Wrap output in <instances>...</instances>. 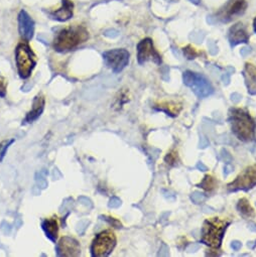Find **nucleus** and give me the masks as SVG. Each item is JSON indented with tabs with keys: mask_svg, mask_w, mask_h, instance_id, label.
I'll return each mask as SVG.
<instances>
[{
	"mask_svg": "<svg viewBox=\"0 0 256 257\" xmlns=\"http://www.w3.org/2000/svg\"><path fill=\"white\" fill-rule=\"evenodd\" d=\"M89 39V33L83 26H74L62 30L55 38L54 48L57 52L72 51Z\"/></svg>",
	"mask_w": 256,
	"mask_h": 257,
	"instance_id": "1",
	"label": "nucleus"
},
{
	"mask_svg": "<svg viewBox=\"0 0 256 257\" xmlns=\"http://www.w3.org/2000/svg\"><path fill=\"white\" fill-rule=\"evenodd\" d=\"M232 130L239 140L248 142L254 137L255 123L247 112L241 109H233L230 112Z\"/></svg>",
	"mask_w": 256,
	"mask_h": 257,
	"instance_id": "2",
	"label": "nucleus"
},
{
	"mask_svg": "<svg viewBox=\"0 0 256 257\" xmlns=\"http://www.w3.org/2000/svg\"><path fill=\"white\" fill-rule=\"evenodd\" d=\"M227 225L228 223H225L218 218L206 220L203 225L201 241L211 247L219 248Z\"/></svg>",
	"mask_w": 256,
	"mask_h": 257,
	"instance_id": "3",
	"label": "nucleus"
},
{
	"mask_svg": "<svg viewBox=\"0 0 256 257\" xmlns=\"http://www.w3.org/2000/svg\"><path fill=\"white\" fill-rule=\"evenodd\" d=\"M18 71L23 79H28L36 66V56L27 43H21L16 50Z\"/></svg>",
	"mask_w": 256,
	"mask_h": 257,
	"instance_id": "4",
	"label": "nucleus"
},
{
	"mask_svg": "<svg viewBox=\"0 0 256 257\" xmlns=\"http://www.w3.org/2000/svg\"><path fill=\"white\" fill-rule=\"evenodd\" d=\"M183 80L185 85L192 88L194 93L199 98H206L213 94L214 89L211 85V83L202 75L187 71L183 75Z\"/></svg>",
	"mask_w": 256,
	"mask_h": 257,
	"instance_id": "5",
	"label": "nucleus"
},
{
	"mask_svg": "<svg viewBox=\"0 0 256 257\" xmlns=\"http://www.w3.org/2000/svg\"><path fill=\"white\" fill-rule=\"evenodd\" d=\"M246 0H228V2L219 9L215 17L221 23H230L233 20L241 17L247 10Z\"/></svg>",
	"mask_w": 256,
	"mask_h": 257,
	"instance_id": "6",
	"label": "nucleus"
},
{
	"mask_svg": "<svg viewBox=\"0 0 256 257\" xmlns=\"http://www.w3.org/2000/svg\"><path fill=\"white\" fill-rule=\"evenodd\" d=\"M116 245V237L112 231H103L98 234L91 246V253L94 257L109 255Z\"/></svg>",
	"mask_w": 256,
	"mask_h": 257,
	"instance_id": "7",
	"label": "nucleus"
},
{
	"mask_svg": "<svg viewBox=\"0 0 256 257\" xmlns=\"http://www.w3.org/2000/svg\"><path fill=\"white\" fill-rule=\"evenodd\" d=\"M130 53L124 49H115L103 54L106 65L114 73H120L130 63Z\"/></svg>",
	"mask_w": 256,
	"mask_h": 257,
	"instance_id": "8",
	"label": "nucleus"
},
{
	"mask_svg": "<svg viewBox=\"0 0 256 257\" xmlns=\"http://www.w3.org/2000/svg\"><path fill=\"white\" fill-rule=\"evenodd\" d=\"M138 61L140 65L148 61H153L157 65L162 64V57L155 49L152 39H145L138 45Z\"/></svg>",
	"mask_w": 256,
	"mask_h": 257,
	"instance_id": "9",
	"label": "nucleus"
},
{
	"mask_svg": "<svg viewBox=\"0 0 256 257\" xmlns=\"http://www.w3.org/2000/svg\"><path fill=\"white\" fill-rule=\"evenodd\" d=\"M256 185V165L244 170L235 181L228 185L230 192H236L239 190H248Z\"/></svg>",
	"mask_w": 256,
	"mask_h": 257,
	"instance_id": "10",
	"label": "nucleus"
},
{
	"mask_svg": "<svg viewBox=\"0 0 256 257\" xmlns=\"http://www.w3.org/2000/svg\"><path fill=\"white\" fill-rule=\"evenodd\" d=\"M57 251L60 256H78L81 252V248L77 240L65 236L58 243Z\"/></svg>",
	"mask_w": 256,
	"mask_h": 257,
	"instance_id": "11",
	"label": "nucleus"
},
{
	"mask_svg": "<svg viewBox=\"0 0 256 257\" xmlns=\"http://www.w3.org/2000/svg\"><path fill=\"white\" fill-rule=\"evenodd\" d=\"M19 28L22 38L29 42L33 39L35 32V23L26 11H22L19 15Z\"/></svg>",
	"mask_w": 256,
	"mask_h": 257,
	"instance_id": "12",
	"label": "nucleus"
},
{
	"mask_svg": "<svg viewBox=\"0 0 256 257\" xmlns=\"http://www.w3.org/2000/svg\"><path fill=\"white\" fill-rule=\"evenodd\" d=\"M228 39L232 47L241 43H248L249 36L247 34L245 26L242 23H238L231 27L228 33Z\"/></svg>",
	"mask_w": 256,
	"mask_h": 257,
	"instance_id": "13",
	"label": "nucleus"
},
{
	"mask_svg": "<svg viewBox=\"0 0 256 257\" xmlns=\"http://www.w3.org/2000/svg\"><path fill=\"white\" fill-rule=\"evenodd\" d=\"M73 9L74 4L71 0H62V8L56 12L50 13V16L52 19L59 22H66L73 17Z\"/></svg>",
	"mask_w": 256,
	"mask_h": 257,
	"instance_id": "14",
	"label": "nucleus"
},
{
	"mask_svg": "<svg viewBox=\"0 0 256 257\" xmlns=\"http://www.w3.org/2000/svg\"><path fill=\"white\" fill-rule=\"evenodd\" d=\"M44 108H45V98L43 95H38L34 100L32 110L28 113L25 122L32 123L35 120H37L43 113Z\"/></svg>",
	"mask_w": 256,
	"mask_h": 257,
	"instance_id": "15",
	"label": "nucleus"
},
{
	"mask_svg": "<svg viewBox=\"0 0 256 257\" xmlns=\"http://www.w3.org/2000/svg\"><path fill=\"white\" fill-rule=\"evenodd\" d=\"M42 226H43V229L45 230L47 236L52 241H56V239L58 237V233H59V227H58L57 220L55 218L47 219L43 222Z\"/></svg>",
	"mask_w": 256,
	"mask_h": 257,
	"instance_id": "16",
	"label": "nucleus"
},
{
	"mask_svg": "<svg viewBox=\"0 0 256 257\" xmlns=\"http://www.w3.org/2000/svg\"><path fill=\"white\" fill-rule=\"evenodd\" d=\"M160 110L166 111L168 114L172 115V116H176L178 115V113L181 110V106L177 105L176 103H163L158 107Z\"/></svg>",
	"mask_w": 256,
	"mask_h": 257,
	"instance_id": "17",
	"label": "nucleus"
},
{
	"mask_svg": "<svg viewBox=\"0 0 256 257\" xmlns=\"http://www.w3.org/2000/svg\"><path fill=\"white\" fill-rule=\"evenodd\" d=\"M237 208L242 214H244L246 216H252L253 215V209L251 208V206L249 205V203L246 199H241L238 202Z\"/></svg>",
	"mask_w": 256,
	"mask_h": 257,
	"instance_id": "18",
	"label": "nucleus"
},
{
	"mask_svg": "<svg viewBox=\"0 0 256 257\" xmlns=\"http://www.w3.org/2000/svg\"><path fill=\"white\" fill-rule=\"evenodd\" d=\"M200 188H203L206 191H212L215 188V180L211 176H206L203 182L199 185Z\"/></svg>",
	"mask_w": 256,
	"mask_h": 257,
	"instance_id": "19",
	"label": "nucleus"
},
{
	"mask_svg": "<svg viewBox=\"0 0 256 257\" xmlns=\"http://www.w3.org/2000/svg\"><path fill=\"white\" fill-rule=\"evenodd\" d=\"M245 76H248L250 81H253L251 83H256V68L251 64H246L245 67ZM250 83V84H251Z\"/></svg>",
	"mask_w": 256,
	"mask_h": 257,
	"instance_id": "20",
	"label": "nucleus"
},
{
	"mask_svg": "<svg viewBox=\"0 0 256 257\" xmlns=\"http://www.w3.org/2000/svg\"><path fill=\"white\" fill-rule=\"evenodd\" d=\"M184 55L186 56L187 59L189 60H194L198 57V52L192 47V46H187L186 48H184Z\"/></svg>",
	"mask_w": 256,
	"mask_h": 257,
	"instance_id": "21",
	"label": "nucleus"
},
{
	"mask_svg": "<svg viewBox=\"0 0 256 257\" xmlns=\"http://www.w3.org/2000/svg\"><path fill=\"white\" fill-rule=\"evenodd\" d=\"M205 199H206V196L200 192H195L191 195V200L195 204H201L205 201Z\"/></svg>",
	"mask_w": 256,
	"mask_h": 257,
	"instance_id": "22",
	"label": "nucleus"
},
{
	"mask_svg": "<svg viewBox=\"0 0 256 257\" xmlns=\"http://www.w3.org/2000/svg\"><path fill=\"white\" fill-rule=\"evenodd\" d=\"M6 92H7V81L3 77H0V96L5 97Z\"/></svg>",
	"mask_w": 256,
	"mask_h": 257,
	"instance_id": "23",
	"label": "nucleus"
},
{
	"mask_svg": "<svg viewBox=\"0 0 256 257\" xmlns=\"http://www.w3.org/2000/svg\"><path fill=\"white\" fill-rule=\"evenodd\" d=\"M221 158H222L223 161H225V163L231 162V160H232L230 154H229L226 150H222V151H221Z\"/></svg>",
	"mask_w": 256,
	"mask_h": 257,
	"instance_id": "24",
	"label": "nucleus"
},
{
	"mask_svg": "<svg viewBox=\"0 0 256 257\" xmlns=\"http://www.w3.org/2000/svg\"><path fill=\"white\" fill-rule=\"evenodd\" d=\"M242 99V96L239 94V93H233L231 95V100L233 103H239Z\"/></svg>",
	"mask_w": 256,
	"mask_h": 257,
	"instance_id": "25",
	"label": "nucleus"
},
{
	"mask_svg": "<svg viewBox=\"0 0 256 257\" xmlns=\"http://www.w3.org/2000/svg\"><path fill=\"white\" fill-rule=\"evenodd\" d=\"M176 161H177V157H176L174 154H170V155H168L167 158H166V162H167L168 164H171V165H173L174 163H176Z\"/></svg>",
	"mask_w": 256,
	"mask_h": 257,
	"instance_id": "26",
	"label": "nucleus"
},
{
	"mask_svg": "<svg viewBox=\"0 0 256 257\" xmlns=\"http://www.w3.org/2000/svg\"><path fill=\"white\" fill-rule=\"evenodd\" d=\"M207 147H209V141H208L205 137H201V140H200V148H201V149H206Z\"/></svg>",
	"mask_w": 256,
	"mask_h": 257,
	"instance_id": "27",
	"label": "nucleus"
},
{
	"mask_svg": "<svg viewBox=\"0 0 256 257\" xmlns=\"http://www.w3.org/2000/svg\"><path fill=\"white\" fill-rule=\"evenodd\" d=\"M161 251L162 252H160V255H162V256H168L170 254V252H169L170 249H169V247L166 244H163Z\"/></svg>",
	"mask_w": 256,
	"mask_h": 257,
	"instance_id": "28",
	"label": "nucleus"
},
{
	"mask_svg": "<svg viewBox=\"0 0 256 257\" xmlns=\"http://www.w3.org/2000/svg\"><path fill=\"white\" fill-rule=\"evenodd\" d=\"M104 35L106 37H109V38H115V37L118 36V33L116 31H114V30H109V31H106L104 33Z\"/></svg>",
	"mask_w": 256,
	"mask_h": 257,
	"instance_id": "29",
	"label": "nucleus"
},
{
	"mask_svg": "<svg viewBox=\"0 0 256 257\" xmlns=\"http://www.w3.org/2000/svg\"><path fill=\"white\" fill-rule=\"evenodd\" d=\"M109 206L112 207V208H117V207H119V206H120V200H118L117 198L112 199L111 202H110V204H109Z\"/></svg>",
	"mask_w": 256,
	"mask_h": 257,
	"instance_id": "30",
	"label": "nucleus"
},
{
	"mask_svg": "<svg viewBox=\"0 0 256 257\" xmlns=\"http://www.w3.org/2000/svg\"><path fill=\"white\" fill-rule=\"evenodd\" d=\"M231 246H232L233 250H235V251H238V250L241 248L242 244H241L239 241H233V242H232V244H231Z\"/></svg>",
	"mask_w": 256,
	"mask_h": 257,
	"instance_id": "31",
	"label": "nucleus"
},
{
	"mask_svg": "<svg viewBox=\"0 0 256 257\" xmlns=\"http://www.w3.org/2000/svg\"><path fill=\"white\" fill-rule=\"evenodd\" d=\"M196 168H197L199 171H201V172H207V171H208V168H207L203 163H201V162L197 164Z\"/></svg>",
	"mask_w": 256,
	"mask_h": 257,
	"instance_id": "32",
	"label": "nucleus"
},
{
	"mask_svg": "<svg viewBox=\"0 0 256 257\" xmlns=\"http://www.w3.org/2000/svg\"><path fill=\"white\" fill-rule=\"evenodd\" d=\"M224 175L225 176H228L229 174H231L232 173V171H233V168L230 166V165H226L225 166V168H224Z\"/></svg>",
	"mask_w": 256,
	"mask_h": 257,
	"instance_id": "33",
	"label": "nucleus"
},
{
	"mask_svg": "<svg viewBox=\"0 0 256 257\" xmlns=\"http://www.w3.org/2000/svg\"><path fill=\"white\" fill-rule=\"evenodd\" d=\"M198 249H199V245L198 244H193V245H190L187 250L189 252H196Z\"/></svg>",
	"mask_w": 256,
	"mask_h": 257,
	"instance_id": "34",
	"label": "nucleus"
},
{
	"mask_svg": "<svg viewBox=\"0 0 256 257\" xmlns=\"http://www.w3.org/2000/svg\"><path fill=\"white\" fill-rule=\"evenodd\" d=\"M222 80H223V83H224L225 85H228V84H229V82H230V78H229V75L225 74V75L222 77Z\"/></svg>",
	"mask_w": 256,
	"mask_h": 257,
	"instance_id": "35",
	"label": "nucleus"
},
{
	"mask_svg": "<svg viewBox=\"0 0 256 257\" xmlns=\"http://www.w3.org/2000/svg\"><path fill=\"white\" fill-rule=\"evenodd\" d=\"M249 230H250V231H252V232H255V233H256V224L249 223Z\"/></svg>",
	"mask_w": 256,
	"mask_h": 257,
	"instance_id": "36",
	"label": "nucleus"
},
{
	"mask_svg": "<svg viewBox=\"0 0 256 257\" xmlns=\"http://www.w3.org/2000/svg\"><path fill=\"white\" fill-rule=\"evenodd\" d=\"M255 246H256V240H255V241H250V242H248V247H249L250 249H254Z\"/></svg>",
	"mask_w": 256,
	"mask_h": 257,
	"instance_id": "37",
	"label": "nucleus"
},
{
	"mask_svg": "<svg viewBox=\"0 0 256 257\" xmlns=\"http://www.w3.org/2000/svg\"><path fill=\"white\" fill-rule=\"evenodd\" d=\"M253 27H254V31L256 32V19L254 20V25H253Z\"/></svg>",
	"mask_w": 256,
	"mask_h": 257,
	"instance_id": "38",
	"label": "nucleus"
},
{
	"mask_svg": "<svg viewBox=\"0 0 256 257\" xmlns=\"http://www.w3.org/2000/svg\"><path fill=\"white\" fill-rule=\"evenodd\" d=\"M168 2H172V3H177L179 0H168Z\"/></svg>",
	"mask_w": 256,
	"mask_h": 257,
	"instance_id": "39",
	"label": "nucleus"
}]
</instances>
